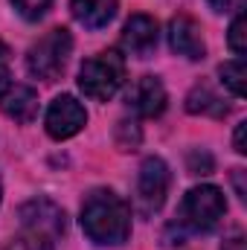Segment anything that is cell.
<instances>
[{"mask_svg":"<svg viewBox=\"0 0 247 250\" xmlns=\"http://www.w3.org/2000/svg\"><path fill=\"white\" fill-rule=\"evenodd\" d=\"M82 230L102 248L125 245L131 236V207L114 189H93L82 204Z\"/></svg>","mask_w":247,"mask_h":250,"instance_id":"1","label":"cell"},{"mask_svg":"<svg viewBox=\"0 0 247 250\" xmlns=\"http://www.w3.org/2000/svg\"><path fill=\"white\" fill-rule=\"evenodd\" d=\"M224 212H227L224 192L212 184H201L184 195L178 221H172V227L181 236H184V230L186 233H209L224 218Z\"/></svg>","mask_w":247,"mask_h":250,"instance_id":"2","label":"cell"},{"mask_svg":"<svg viewBox=\"0 0 247 250\" xmlns=\"http://www.w3.org/2000/svg\"><path fill=\"white\" fill-rule=\"evenodd\" d=\"M125 84V59L117 50H105L82 64L79 70V87L84 96L96 102H108Z\"/></svg>","mask_w":247,"mask_h":250,"instance_id":"3","label":"cell"},{"mask_svg":"<svg viewBox=\"0 0 247 250\" xmlns=\"http://www.w3.org/2000/svg\"><path fill=\"white\" fill-rule=\"evenodd\" d=\"M70 53H73V35L64 26H56L29 47L26 70L41 82H56L64 73V67H67Z\"/></svg>","mask_w":247,"mask_h":250,"instance_id":"4","label":"cell"},{"mask_svg":"<svg viewBox=\"0 0 247 250\" xmlns=\"http://www.w3.org/2000/svg\"><path fill=\"white\" fill-rule=\"evenodd\" d=\"M169 184H172L169 166L160 157H145L137 175V207L143 215H154L163 207L169 195Z\"/></svg>","mask_w":247,"mask_h":250,"instance_id":"5","label":"cell"},{"mask_svg":"<svg viewBox=\"0 0 247 250\" xmlns=\"http://www.w3.org/2000/svg\"><path fill=\"white\" fill-rule=\"evenodd\" d=\"M87 123V111L82 108V102L70 93H62L50 102L47 108V117H44V125H47V134L53 140H70L73 134H79Z\"/></svg>","mask_w":247,"mask_h":250,"instance_id":"6","label":"cell"},{"mask_svg":"<svg viewBox=\"0 0 247 250\" xmlns=\"http://www.w3.org/2000/svg\"><path fill=\"white\" fill-rule=\"evenodd\" d=\"M21 221H23L26 230H35V233H41V236H47V239L62 236L64 227H67L64 209L56 207L53 201H47V198H35V201L23 204V207H21Z\"/></svg>","mask_w":247,"mask_h":250,"instance_id":"7","label":"cell"},{"mask_svg":"<svg viewBox=\"0 0 247 250\" xmlns=\"http://www.w3.org/2000/svg\"><path fill=\"white\" fill-rule=\"evenodd\" d=\"M169 47L172 53L184 56L189 62H201L206 47H204V38H201V26L195 18L189 15H178L169 21Z\"/></svg>","mask_w":247,"mask_h":250,"instance_id":"8","label":"cell"},{"mask_svg":"<svg viewBox=\"0 0 247 250\" xmlns=\"http://www.w3.org/2000/svg\"><path fill=\"white\" fill-rule=\"evenodd\" d=\"M128 108L140 117H160L166 111V87L154 76H143L128 90Z\"/></svg>","mask_w":247,"mask_h":250,"instance_id":"9","label":"cell"},{"mask_svg":"<svg viewBox=\"0 0 247 250\" xmlns=\"http://www.w3.org/2000/svg\"><path fill=\"white\" fill-rule=\"evenodd\" d=\"M123 47L131 56L145 59L157 47V21L148 15H131L123 26Z\"/></svg>","mask_w":247,"mask_h":250,"instance_id":"10","label":"cell"},{"mask_svg":"<svg viewBox=\"0 0 247 250\" xmlns=\"http://www.w3.org/2000/svg\"><path fill=\"white\" fill-rule=\"evenodd\" d=\"M117 0H70L73 18L87 29H102L117 18Z\"/></svg>","mask_w":247,"mask_h":250,"instance_id":"11","label":"cell"},{"mask_svg":"<svg viewBox=\"0 0 247 250\" xmlns=\"http://www.w3.org/2000/svg\"><path fill=\"white\" fill-rule=\"evenodd\" d=\"M3 114L12 117L15 123H29L38 114V93L26 84H15L3 96Z\"/></svg>","mask_w":247,"mask_h":250,"instance_id":"12","label":"cell"},{"mask_svg":"<svg viewBox=\"0 0 247 250\" xmlns=\"http://www.w3.org/2000/svg\"><path fill=\"white\" fill-rule=\"evenodd\" d=\"M186 111L189 114H201V117H227V105H224V99L209 87V84H195L192 90H189V96H186Z\"/></svg>","mask_w":247,"mask_h":250,"instance_id":"13","label":"cell"},{"mask_svg":"<svg viewBox=\"0 0 247 250\" xmlns=\"http://www.w3.org/2000/svg\"><path fill=\"white\" fill-rule=\"evenodd\" d=\"M218 76L224 82V87L233 93V96H245V59H236V62H224L218 67Z\"/></svg>","mask_w":247,"mask_h":250,"instance_id":"14","label":"cell"},{"mask_svg":"<svg viewBox=\"0 0 247 250\" xmlns=\"http://www.w3.org/2000/svg\"><path fill=\"white\" fill-rule=\"evenodd\" d=\"M3 250H53V242H50L47 236L35 233V230H26V233L15 236Z\"/></svg>","mask_w":247,"mask_h":250,"instance_id":"15","label":"cell"},{"mask_svg":"<svg viewBox=\"0 0 247 250\" xmlns=\"http://www.w3.org/2000/svg\"><path fill=\"white\" fill-rule=\"evenodd\" d=\"M50 3H53V0H12L15 12H18L21 18H26V21H38V18H44L47 9H50Z\"/></svg>","mask_w":247,"mask_h":250,"instance_id":"16","label":"cell"},{"mask_svg":"<svg viewBox=\"0 0 247 250\" xmlns=\"http://www.w3.org/2000/svg\"><path fill=\"white\" fill-rule=\"evenodd\" d=\"M245 12H239L236 18H233V23H230V35H227V41H230V50L236 53V56H245L247 44H245Z\"/></svg>","mask_w":247,"mask_h":250,"instance_id":"17","label":"cell"},{"mask_svg":"<svg viewBox=\"0 0 247 250\" xmlns=\"http://www.w3.org/2000/svg\"><path fill=\"white\" fill-rule=\"evenodd\" d=\"M186 166H189L192 175H209V172H212V157H209L206 151H192V154L186 157Z\"/></svg>","mask_w":247,"mask_h":250,"instance_id":"18","label":"cell"},{"mask_svg":"<svg viewBox=\"0 0 247 250\" xmlns=\"http://www.w3.org/2000/svg\"><path fill=\"white\" fill-rule=\"evenodd\" d=\"M233 187H236V195L245 201L247 189H245V169H233Z\"/></svg>","mask_w":247,"mask_h":250,"instance_id":"19","label":"cell"},{"mask_svg":"<svg viewBox=\"0 0 247 250\" xmlns=\"http://www.w3.org/2000/svg\"><path fill=\"white\" fill-rule=\"evenodd\" d=\"M245 131H247V123H239L236 125V134H233V146H236V151L239 154H245Z\"/></svg>","mask_w":247,"mask_h":250,"instance_id":"20","label":"cell"},{"mask_svg":"<svg viewBox=\"0 0 247 250\" xmlns=\"http://www.w3.org/2000/svg\"><path fill=\"white\" fill-rule=\"evenodd\" d=\"M209 6L215 12H233L236 6H242V0H209Z\"/></svg>","mask_w":247,"mask_h":250,"instance_id":"21","label":"cell"},{"mask_svg":"<svg viewBox=\"0 0 247 250\" xmlns=\"http://www.w3.org/2000/svg\"><path fill=\"white\" fill-rule=\"evenodd\" d=\"M221 250H245V236H242V233H236L233 239H227V242L221 245Z\"/></svg>","mask_w":247,"mask_h":250,"instance_id":"22","label":"cell"},{"mask_svg":"<svg viewBox=\"0 0 247 250\" xmlns=\"http://www.w3.org/2000/svg\"><path fill=\"white\" fill-rule=\"evenodd\" d=\"M6 90H9V73H6L3 64H0V99L6 96Z\"/></svg>","mask_w":247,"mask_h":250,"instance_id":"23","label":"cell"},{"mask_svg":"<svg viewBox=\"0 0 247 250\" xmlns=\"http://www.w3.org/2000/svg\"><path fill=\"white\" fill-rule=\"evenodd\" d=\"M6 56H9V50H6V47H3V44H0V64L6 62Z\"/></svg>","mask_w":247,"mask_h":250,"instance_id":"24","label":"cell"}]
</instances>
